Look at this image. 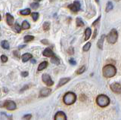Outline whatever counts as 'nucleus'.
I'll use <instances>...</instances> for the list:
<instances>
[{"label":"nucleus","mask_w":121,"mask_h":120,"mask_svg":"<svg viewBox=\"0 0 121 120\" xmlns=\"http://www.w3.org/2000/svg\"><path fill=\"white\" fill-rule=\"evenodd\" d=\"M70 80V78H69V77L60 79V81H59V82H58V85H57V88L61 87V86H63L64 85H65L66 83H67V82H69Z\"/></svg>","instance_id":"ddd939ff"},{"label":"nucleus","mask_w":121,"mask_h":120,"mask_svg":"<svg viewBox=\"0 0 121 120\" xmlns=\"http://www.w3.org/2000/svg\"><path fill=\"white\" fill-rule=\"evenodd\" d=\"M69 63H70V64H72V65H76V64H77V62H76V61H74V59H73V58L70 59V60H69Z\"/></svg>","instance_id":"473e14b6"},{"label":"nucleus","mask_w":121,"mask_h":120,"mask_svg":"<svg viewBox=\"0 0 121 120\" xmlns=\"http://www.w3.org/2000/svg\"><path fill=\"white\" fill-rule=\"evenodd\" d=\"M100 18H101V17H98V19L95 21V22H94V23L92 24V26H95V25L96 24H98V21H99V20H100Z\"/></svg>","instance_id":"e433bc0d"},{"label":"nucleus","mask_w":121,"mask_h":120,"mask_svg":"<svg viewBox=\"0 0 121 120\" xmlns=\"http://www.w3.org/2000/svg\"><path fill=\"white\" fill-rule=\"evenodd\" d=\"M42 80L44 82L45 85H47L48 86H52L54 84V82L52 80L51 76L48 74H43V76H42Z\"/></svg>","instance_id":"0eeeda50"},{"label":"nucleus","mask_w":121,"mask_h":120,"mask_svg":"<svg viewBox=\"0 0 121 120\" xmlns=\"http://www.w3.org/2000/svg\"><path fill=\"white\" fill-rule=\"evenodd\" d=\"M26 46H21V47H19V48H24Z\"/></svg>","instance_id":"79ce46f5"},{"label":"nucleus","mask_w":121,"mask_h":120,"mask_svg":"<svg viewBox=\"0 0 121 120\" xmlns=\"http://www.w3.org/2000/svg\"><path fill=\"white\" fill-rule=\"evenodd\" d=\"M13 29H14V30L15 32H17V33H20L21 32V29H22V28L20 27V25H19L17 23H16V24H14Z\"/></svg>","instance_id":"4be33fe9"},{"label":"nucleus","mask_w":121,"mask_h":120,"mask_svg":"<svg viewBox=\"0 0 121 120\" xmlns=\"http://www.w3.org/2000/svg\"><path fill=\"white\" fill-rule=\"evenodd\" d=\"M95 2H96L97 3H98V2H99V0H95Z\"/></svg>","instance_id":"c03bdc74"},{"label":"nucleus","mask_w":121,"mask_h":120,"mask_svg":"<svg viewBox=\"0 0 121 120\" xmlns=\"http://www.w3.org/2000/svg\"><path fill=\"white\" fill-rule=\"evenodd\" d=\"M33 58V55L31 54H29V53H25L22 55V57H21V59H22V61L23 62H26V61H28L30 59H32Z\"/></svg>","instance_id":"2eb2a0df"},{"label":"nucleus","mask_w":121,"mask_h":120,"mask_svg":"<svg viewBox=\"0 0 121 120\" xmlns=\"http://www.w3.org/2000/svg\"><path fill=\"white\" fill-rule=\"evenodd\" d=\"M24 42H31L32 40L34 39V36H24Z\"/></svg>","instance_id":"a878e982"},{"label":"nucleus","mask_w":121,"mask_h":120,"mask_svg":"<svg viewBox=\"0 0 121 120\" xmlns=\"http://www.w3.org/2000/svg\"><path fill=\"white\" fill-rule=\"evenodd\" d=\"M30 7H31V8L36 10L39 7V4L38 2H33V3L30 4Z\"/></svg>","instance_id":"c756f323"},{"label":"nucleus","mask_w":121,"mask_h":120,"mask_svg":"<svg viewBox=\"0 0 121 120\" xmlns=\"http://www.w3.org/2000/svg\"><path fill=\"white\" fill-rule=\"evenodd\" d=\"M51 62L52 63H54V64H56V65H58L60 63V59L56 57V56H52V58H51Z\"/></svg>","instance_id":"a211bd4d"},{"label":"nucleus","mask_w":121,"mask_h":120,"mask_svg":"<svg viewBox=\"0 0 121 120\" xmlns=\"http://www.w3.org/2000/svg\"><path fill=\"white\" fill-rule=\"evenodd\" d=\"M91 35H92V29H91L89 27L86 28L85 30V41H87Z\"/></svg>","instance_id":"dca6fc26"},{"label":"nucleus","mask_w":121,"mask_h":120,"mask_svg":"<svg viewBox=\"0 0 121 120\" xmlns=\"http://www.w3.org/2000/svg\"><path fill=\"white\" fill-rule=\"evenodd\" d=\"M85 70H86V66H82L80 67V68H79V69L77 70V73L78 75L82 74V73H83L85 72Z\"/></svg>","instance_id":"c85d7f7f"},{"label":"nucleus","mask_w":121,"mask_h":120,"mask_svg":"<svg viewBox=\"0 0 121 120\" xmlns=\"http://www.w3.org/2000/svg\"><path fill=\"white\" fill-rule=\"evenodd\" d=\"M111 91L116 94H120L121 93V85L118 82H113L110 85Z\"/></svg>","instance_id":"6e6552de"},{"label":"nucleus","mask_w":121,"mask_h":120,"mask_svg":"<svg viewBox=\"0 0 121 120\" xmlns=\"http://www.w3.org/2000/svg\"><path fill=\"white\" fill-rule=\"evenodd\" d=\"M2 20V17H1V15H0V21Z\"/></svg>","instance_id":"49530a36"},{"label":"nucleus","mask_w":121,"mask_h":120,"mask_svg":"<svg viewBox=\"0 0 121 120\" xmlns=\"http://www.w3.org/2000/svg\"><path fill=\"white\" fill-rule=\"evenodd\" d=\"M96 103L100 107H106L110 103V98L105 95H99L96 98Z\"/></svg>","instance_id":"f03ea898"},{"label":"nucleus","mask_w":121,"mask_h":120,"mask_svg":"<svg viewBox=\"0 0 121 120\" xmlns=\"http://www.w3.org/2000/svg\"><path fill=\"white\" fill-rule=\"evenodd\" d=\"M34 1H36V2H40L41 0H34Z\"/></svg>","instance_id":"37998d69"},{"label":"nucleus","mask_w":121,"mask_h":120,"mask_svg":"<svg viewBox=\"0 0 121 120\" xmlns=\"http://www.w3.org/2000/svg\"><path fill=\"white\" fill-rule=\"evenodd\" d=\"M91 48V42H87L82 48L83 51H88Z\"/></svg>","instance_id":"bb28decb"},{"label":"nucleus","mask_w":121,"mask_h":120,"mask_svg":"<svg viewBox=\"0 0 121 120\" xmlns=\"http://www.w3.org/2000/svg\"><path fill=\"white\" fill-rule=\"evenodd\" d=\"M118 38V33L116 29H112L107 36V40L110 44H115Z\"/></svg>","instance_id":"20e7f679"},{"label":"nucleus","mask_w":121,"mask_h":120,"mask_svg":"<svg viewBox=\"0 0 121 120\" xmlns=\"http://www.w3.org/2000/svg\"><path fill=\"white\" fill-rule=\"evenodd\" d=\"M28 72H26V71H25V72H22L21 73V76H23V77H26L28 76Z\"/></svg>","instance_id":"72a5a7b5"},{"label":"nucleus","mask_w":121,"mask_h":120,"mask_svg":"<svg viewBox=\"0 0 121 120\" xmlns=\"http://www.w3.org/2000/svg\"><path fill=\"white\" fill-rule=\"evenodd\" d=\"M43 54L45 56V57H47V58H52V56L55 55L53 51L51 49V48H45V49L43 52Z\"/></svg>","instance_id":"9b49d317"},{"label":"nucleus","mask_w":121,"mask_h":120,"mask_svg":"<svg viewBox=\"0 0 121 120\" xmlns=\"http://www.w3.org/2000/svg\"><path fill=\"white\" fill-rule=\"evenodd\" d=\"M105 35H102L101 36V38L99 39V40H98V42L97 43V46L98 47V48L99 49H102L103 48V46H104V39H105Z\"/></svg>","instance_id":"4468645a"},{"label":"nucleus","mask_w":121,"mask_h":120,"mask_svg":"<svg viewBox=\"0 0 121 120\" xmlns=\"http://www.w3.org/2000/svg\"><path fill=\"white\" fill-rule=\"evenodd\" d=\"M3 107H5L7 110H14L15 109L17 108L16 103H15L13 100H7L4 102Z\"/></svg>","instance_id":"39448f33"},{"label":"nucleus","mask_w":121,"mask_h":120,"mask_svg":"<svg viewBox=\"0 0 121 120\" xmlns=\"http://www.w3.org/2000/svg\"><path fill=\"white\" fill-rule=\"evenodd\" d=\"M102 72L105 78H112L116 75L117 69L113 64H107L103 67Z\"/></svg>","instance_id":"f257e3e1"},{"label":"nucleus","mask_w":121,"mask_h":120,"mask_svg":"<svg viewBox=\"0 0 121 120\" xmlns=\"http://www.w3.org/2000/svg\"><path fill=\"white\" fill-rule=\"evenodd\" d=\"M1 61L3 62V63H5V62H7L8 61V58H7V56H5V55H2L1 56Z\"/></svg>","instance_id":"7c9ffc66"},{"label":"nucleus","mask_w":121,"mask_h":120,"mask_svg":"<svg viewBox=\"0 0 121 120\" xmlns=\"http://www.w3.org/2000/svg\"><path fill=\"white\" fill-rule=\"evenodd\" d=\"M6 21H7V24H9V26H12L13 24H14V19L13 16L9 13L6 14Z\"/></svg>","instance_id":"f8f14e48"},{"label":"nucleus","mask_w":121,"mask_h":120,"mask_svg":"<svg viewBox=\"0 0 121 120\" xmlns=\"http://www.w3.org/2000/svg\"><path fill=\"white\" fill-rule=\"evenodd\" d=\"M48 66V62L47 61H43L38 66V71H42L44 69H45Z\"/></svg>","instance_id":"f3484780"},{"label":"nucleus","mask_w":121,"mask_h":120,"mask_svg":"<svg viewBox=\"0 0 121 120\" xmlns=\"http://www.w3.org/2000/svg\"><path fill=\"white\" fill-rule=\"evenodd\" d=\"M52 92V90L48 88H43L41 89V91L39 92V97H47L51 94Z\"/></svg>","instance_id":"9d476101"},{"label":"nucleus","mask_w":121,"mask_h":120,"mask_svg":"<svg viewBox=\"0 0 121 120\" xmlns=\"http://www.w3.org/2000/svg\"><path fill=\"white\" fill-rule=\"evenodd\" d=\"M13 53H14V54L15 57H17V58H19V57H20V54H19V52H18V51H13Z\"/></svg>","instance_id":"f704fd0d"},{"label":"nucleus","mask_w":121,"mask_h":120,"mask_svg":"<svg viewBox=\"0 0 121 120\" xmlns=\"http://www.w3.org/2000/svg\"><path fill=\"white\" fill-rule=\"evenodd\" d=\"M76 24H77V27H83V26H84V22L82 21L81 18L77 17V19H76Z\"/></svg>","instance_id":"6ab92c4d"},{"label":"nucleus","mask_w":121,"mask_h":120,"mask_svg":"<svg viewBox=\"0 0 121 120\" xmlns=\"http://www.w3.org/2000/svg\"><path fill=\"white\" fill-rule=\"evenodd\" d=\"M67 7H68V8H69L70 10H71L73 12H79V10H80L81 5H80V3H79V2L75 1L73 4L69 5Z\"/></svg>","instance_id":"423d86ee"},{"label":"nucleus","mask_w":121,"mask_h":120,"mask_svg":"<svg viewBox=\"0 0 121 120\" xmlns=\"http://www.w3.org/2000/svg\"><path fill=\"white\" fill-rule=\"evenodd\" d=\"M28 88H29V86H28V85H26V86H24V88H22V89L21 90V91H24L25 89Z\"/></svg>","instance_id":"58836bf2"},{"label":"nucleus","mask_w":121,"mask_h":120,"mask_svg":"<svg viewBox=\"0 0 121 120\" xmlns=\"http://www.w3.org/2000/svg\"><path fill=\"white\" fill-rule=\"evenodd\" d=\"M31 62H32L33 63H36V60H34V59H32V60H31Z\"/></svg>","instance_id":"a19ab883"},{"label":"nucleus","mask_w":121,"mask_h":120,"mask_svg":"<svg viewBox=\"0 0 121 120\" xmlns=\"http://www.w3.org/2000/svg\"><path fill=\"white\" fill-rule=\"evenodd\" d=\"M30 13H31V11H30V8H25L20 12V14L21 15H29Z\"/></svg>","instance_id":"412c9836"},{"label":"nucleus","mask_w":121,"mask_h":120,"mask_svg":"<svg viewBox=\"0 0 121 120\" xmlns=\"http://www.w3.org/2000/svg\"><path fill=\"white\" fill-rule=\"evenodd\" d=\"M39 14L38 12H33L31 13V17L33 18V21H36L38 19H39Z\"/></svg>","instance_id":"b1692460"},{"label":"nucleus","mask_w":121,"mask_h":120,"mask_svg":"<svg viewBox=\"0 0 121 120\" xmlns=\"http://www.w3.org/2000/svg\"><path fill=\"white\" fill-rule=\"evenodd\" d=\"M73 48H70V49L68 50V53H69L70 54H73Z\"/></svg>","instance_id":"c9c22d12"},{"label":"nucleus","mask_w":121,"mask_h":120,"mask_svg":"<svg viewBox=\"0 0 121 120\" xmlns=\"http://www.w3.org/2000/svg\"><path fill=\"white\" fill-rule=\"evenodd\" d=\"M55 120H67L66 114L62 111L56 112V114L55 115Z\"/></svg>","instance_id":"1a4fd4ad"},{"label":"nucleus","mask_w":121,"mask_h":120,"mask_svg":"<svg viewBox=\"0 0 121 120\" xmlns=\"http://www.w3.org/2000/svg\"><path fill=\"white\" fill-rule=\"evenodd\" d=\"M43 29L45 31L48 30L49 28H50V23H49V22H45V23L43 24Z\"/></svg>","instance_id":"cd10ccee"},{"label":"nucleus","mask_w":121,"mask_h":120,"mask_svg":"<svg viewBox=\"0 0 121 120\" xmlns=\"http://www.w3.org/2000/svg\"><path fill=\"white\" fill-rule=\"evenodd\" d=\"M31 117H32L31 114H26L24 116V117H23V119H25V120H30V119H31Z\"/></svg>","instance_id":"2f4dec72"},{"label":"nucleus","mask_w":121,"mask_h":120,"mask_svg":"<svg viewBox=\"0 0 121 120\" xmlns=\"http://www.w3.org/2000/svg\"><path fill=\"white\" fill-rule=\"evenodd\" d=\"M113 5L112 4V2H108V4H107V6H106V12H110V11L113 9Z\"/></svg>","instance_id":"393cba45"},{"label":"nucleus","mask_w":121,"mask_h":120,"mask_svg":"<svg viewBox=\"0 0 121 120\" xmlns=\"http://www.w3.org/2000/svg\"><path fill=\"white\" fill-rule=\"evenodd\" d=\"M42 42H43V44H45V45H47L48 44V42L46 40V39H43V40H42Z\"/></svg>","instance_id":"4c0bfd02"},{"label":"nucleus","mask_w":121,"mask_h":120,"mask_svg":"<svg viewBox=\"0 0 121 120\" xmlns=\"http://www.w3.org/2000/svg\"><path fill=\"white\" fill-rule=\"evenodd\" d=\"M114 1H116V2H119L120 0H114Z\"/></svg>","instance_id":"a18cd8bd"},{"label":"nucleus","mask_w":121,"mask_h":120,"mask_svg":"<svg viewBox=\"0 0 121 120\" xmlns=\"http://www.w3.org/2000/svg\"><path fill=\"white\" fill-rule=\"evenodd\" d=\"M64 103L66 105H71L76 102L77 100V95L73 92L69 91L66 93L63 97Z\"/></svg>","instance_id":"7ed1b4c3"},{"label":"nucleus","mask_w":121,"mask_h":120,"mask_svg":"<svg viewBox=\"0 0 121 120\" xmlns=\"http://www.w3.org/2000/svg\"><path fill=\"white\" fill-rule=\"evenodd\" d=\"M96 34H97V29H95L94 36H93V37H92V38H93V39H95V36H96Z\"/></svg>","instance_id":"ea45409f"},{"label":"nucleus","mask_w":121,"mask_h":120,"mask_svg":"<svg viewBox=\"0 0 121 120\" xmlns=\"http://www.w3.org/2000/svg\"><path fill=\"white\" fill-rule=\"evenodd\" d=\"M30 27V25L26 21H24V22L22 23V26H21V28L24 29H27Z\"/></svg>","instance_id":"5701e85b"},{"label":"nucleus","mask_w":121,"mask_h":120,"mask_svg":"<svg viewBox=\"0 0 121 120\" xmlns=\"http://www.w3.org/2000/svg\"><path fill=\"white\" fill-rule=\"evenodd\" d=\"M1 46L4 49H9V43L6 40H4L1 42Z\"/></svg>","instance_id":"aec40b11"}]
</instances>
